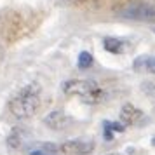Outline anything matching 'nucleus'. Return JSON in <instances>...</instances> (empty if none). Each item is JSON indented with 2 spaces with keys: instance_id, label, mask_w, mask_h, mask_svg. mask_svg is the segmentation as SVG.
Segmentation results:
<instances>
[{
  "instance_id": "f257e3e1",
  "label": "nucleus",
  "mask_w": 155,
  "mask_h": 155,
  "mask_svg": "<svg viewBox=\"0 0 155 155\" xmlns=\"http://www.w3.org/2000/svg\"><path fill=\"white\" fill-rule=\"evenodd\" d=\"M38 106H40V89L35 84L23 87L9 99V112L19 120L33 117Z\"/></svg>"
},
{
  "instance_id": "f03ea898",
  "label": "nucleus",
  "mask_w": 155,
  "mask_h": 155,
  "mask_svg": "<svg viewBox=\"0 0 155 155\" xmlns=\"http://www.w3.org/2000/svg\"><path fill=\"white\" fill-rule=\"evenodd\" d=\"M63 91L64 94L77 96L89 105H98L106 98L103 87L92 78H70L63 84Z\"/></svg>"
},
{
  "instance_id": "7ed1b4c3",
  "label": "nucleus",
  "mask_w": 155,
  "mask_h": 155,
  "mask_svg": "<svg viewBox=\"0 0 155 155\" xmlns=\"http://www.w3.org/2000/svg\"><path fill=\"white\" fill-rule=\"evenodd\" d=\"M124 19L143 23H155V5L148 2H131L119 12Z\"/></svg>"
},
{
  "instance_id": "20e7f679",
  "label": "nucleus",
  "mask_w": 155,
  "mask_h": 155,
  "mask_svg": "<svg viewBox=\"0 0 155 155\" xmlns=\"http://www.w3.org/2000/svg\"><path fill=\"white\" fill-rule=\"evenodd\" d=\"M59 150L66 155H87L94 150V143L91 140H70L64 141Z\"/></svg>"
},
{
  "instance_id": "39448f33",
  "label": "nucleus",
  "mask_w": 155,
  "mask_h": 155,
  "mask_svg": "<svg viewBox=\"0 0 155 155\" xmlns=\"http://www.w3.org/2000/svg\"><path fill=\"white\" fill-rule=\"evenodd\" d=\"M44 124L52 129V131H63L71 124V119L61 110H56V112H51L45 119H44Z\"/></svg>"
},
{
  "instance_id": "423d86ee",
  "label": "nucleus",
  "mask_w": 155,
  "mask_h": 155,
  "mask_svg": "<svg viewBox=\"0 0 155 155\" xmlns=\"http://www.w3.org/2000/svg\"><path fill=\"white\" fill-rule=\"evenodd\" d=\"M141 117H143L141 110H138L134 105H124L122 110H120V120H122L126 126L136 124L138 120H141Z\"/></svg>"
},
{
  "instance_id": "0eeeda50",
  "label": "nucleus",
  "mask_w": 155,
  "mask_h": 155,
  "mask_svg": "<svg viewBox=\"0 0 155 155\" xmlns=\"http://www.w3.org/2000/svg\"><path fill=\"white\" fill-rule=\"evenodd\" d=\"M133 66H134L136 71L155 73V56H140V58H136Z\"/></svg>"
},
{
  "instance_id": "6e6552de",
  "label": "nucleus",
  "mask_w": 155,
  "mask_h": 155,
  "mask_svg": "<svg viewBox=\"0 0 155 155\" xmlns=\"http://www.w3.org/2000/svg\"><path fill=\"white\" fill-rule=\"evenodd\" d=\"M23 141H25V131L19 129V127H16L14 131L11 133V136L7 138L9 147H12V148H21Z\"/></svg>"
},
{
  "instance_id": "1a4fd4ad",
  "label": "nucleus",
  "mask_w": 155,
  "mask_h": 155,
  "mask_svg": "<svg viewBox=\"0 0 155 155\" xmlns=\"http://www.w3.org/2000/svg\"><path fill=\"white\" fill-rule=\"evenodd\" d=\"M103 45H105V49L108 51V52H113V54H119L120 51H122V47H124L122 40H119V38H112V37L105 38Z\"/></svg>"
},
{
  "instance_id": "9d476101",
  "label": "nucleus",
  "mask_w": 155,
  "mask_h": 155,
  "mask_svg": "<svg viewBox=\"0 0 155 155\" xmlns=\"http://www.w3.org/2000/svg\"><path fill=\"white\" fill-rule=\"evenodd\" d=\"M92 63H94V59H92L91 52H87V51H84V52H80V56H78V68L80 70H85V68H91Z\"/></svg>"
},
{
  "instance_id": "9b49d317",
  "label": "nucleus",
  "mask_w": 155,
  "mask_h": 155,
  "mask_svg": "<svg viewBox=\"0 0 155 155\" xmlns=\"http://www.w3.org/2000/svg\"><path fill=\"white\" fill-rule=\"evenodd\" d=\"M105 136L106 140H112V131H124V126L120 124H112V122H105Z\"/></svg>"
},
{
  "instance_id": "f8f14e48",
  "label": "nucleus",
  "mask_w": 155,
  "mask_h": 155,
  "mask_svg": "<svg viewBox=\"0 0 155 155\" xmlns=\"http://www.w3.org/2000/svg\"><path fill=\"white\" fill-rule=\"evenodd\" d=\"M4 61V47H2V44H0V63Z\"/></svg>"
},
{
  "instance_id": "ddd939ff",
  "label": "nucleus",
  "mask_w": 155,
  "mask_h": 155,
  "mask_svg": "<svg viewBox=\"0 0 155 155\" xmlns=\"http://www.w3.org/2000/svg\"><path fill=\"white\" fill-rule=\"evenodd\" d=\"M108 155H122V153H108Z\"/></svg>"
},
{
  "instance_id": "4468645a",
  "label": "nucleus",
  "mask_w": 155,
  "mask_h": 155,
  "mask_svg": "<svg viewBox=\"0 0 155 155\" xmlns=\"http://www.w3.org/2000/svg\"><path fill=\"white\" fill-rule=\"evenodd\" d=\"M153 145H155V138H153Z\"/></svg>"
}]
</instances>
